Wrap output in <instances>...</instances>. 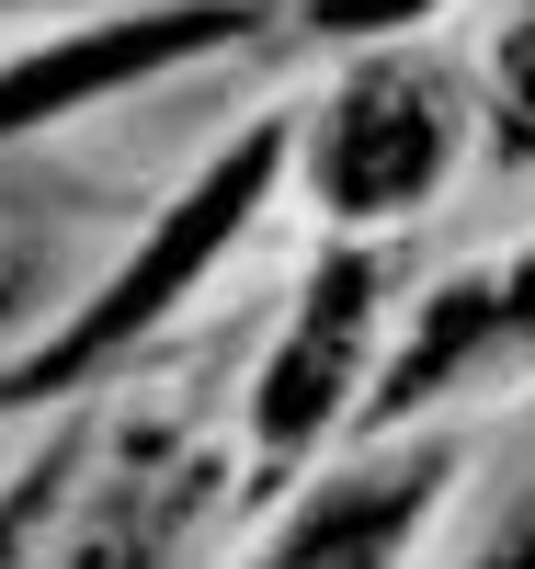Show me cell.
<instances>
[{
  "instance_id": "1",
  "label": "cell",
  "mask_w": 535,
  "mask_h": 569,
  "mask_svg": "<svg viewBox=\"0 0 535 569\" xmlns=\"http://www.w3.org/2000/svg\"><path fill=\"white\" fill-rule=\"evenodd\" d=\"M274 160H285V137H274V126H262V137H239V149H228V160H217V171H206V182H194V194L160 217V240H149V251H137V262L103 284V308H91L80 330H58V342H46L23 376H0V399H46L58 376H91L115 342H137L149 319H171V297H182V284H194V273H206V262L239 240V228H251V206H262Z\"/></svg>"
},
{
  "instance_id": "2",
  "label": "cell",
  "mask_w": 535,
  "mask_h": 569,
  "mask_svg": "<svg viewBox=\"0 0 535 569\" xmlns=\"http://www.w3.org/2000/svg\"><path fill=\"white\" fill-rule=\"evenodd\" d=\"M445 149H456L445 80L365 69L343 103H330V126H319V194L343 206V217H387V206H410L422 182L445 171Z\"/></svg>"
},
{
  "instance_id": "3",
  "label": "cell",
  "mask_w": 535,
  "mask_h": 569,
  "mask_svg": "<svg viewBox=\"0 0 535 569\" xmlns=\"http://www.w3.org/2000/svg\"><path fill=\"white\" fill-rule=\"evenodd\" d=\"M217 34H239V12L206 0V12H149V23H103V34L34 46V58L0 69V137L12 126H58L69 103H91V91H115L137 69H171V58H194V46H217Z\"/></svg>"
},
{
  "instance_id": "4",
  "label": "cell",
  "mask_w": 535,
  "mask_h": 569,
  "mask_svg": "<svg viewBox=\"0 0 535 569\" xmlns=\"http://www.w3.org/2000/svg\"><path fill=\"white\" fill-rule=\"evenodd\" d=\"M365 297H376L365 262H330V273H319L297 342H285L274 376H262V445H308L319 421H330V399H343V376H354V353H365Z\"/></svg>"
},
{
  "instance_id": "5",
  "label": "cell",
  "mask_w": 535,
  "mask_h": 569,
  "mask_svg": "<svg viewBox=\"0 0 535 569\" xmlns=\"http://www.w3.org/2000/svg\"><path fill=\"white\" fill-rule=\"evenodd\" d=\"M433 479H445V467L422 456V467H376V479H354V490L308 501V525L274 547V569H387V558H399V536L422 525Z\"/></svg>"
},
{
  "instance_id": "6",
  "label": "cell",
  "mask_w": 535,
  "mask_h": 569,
  "mask_svg": "<svg viewBox=\"0 0 535 569\" xmlns=\"http://www.w3.org/2000/svg\"><path fill=\"white\" fill-rule=\"evenodd\" d=\"M478 308H491V342H535V262H513L502 284H478Z\"/></svg>"
},
{
  "instance_id": "7",
  "label": "cell",
  "mask_w": 535,
  "mask_h": 569,
  "mask_svg": "<svg viewBox=\"0 0 535 569\" xmlns=\"http://www.w3.org/2000/svg\"><path fill=\"white\" fill-rule=\"evenodd\" d=\"M46 501H58V467H23L12 501H0V569L23 558V536H34V512H46Z\"/></svg>"
},
{
  "instance_id": "8",
  "label": "cell",
  "mask_w": 535,
  "mask_h": 569,
  "mask_svg": "<svg viewBox=\"0 0 535 569\" xmlns=\"http://www.w3.org/2000/svg\"><path fill=\"white\" fill-rule=\"evenodd\" d=\"M502 114H513V137L535 149V23L502 46Z\"/></svg>"
},
{
  "instance_id": "9",
  "label": "cell",
  "mask_w": 535,
  "mask_h": 569,
  "mask_svg": "<svg viewBox=\"0 0 535 569\" xmlns=\"http://www.w3.org/2000/svg\"><path fill=\"white\" fill-rule=\"evenodd\" d=\"M422 0H319V34H376V23H410Z\"/></svg>"
},
{
  "instance_id": "10",
  "label": "cell",
  "mask_w": 535,
  "mask_h": 569,
  "mask_svg": "<svg viewBox=\"0 0 535 569\" xmlns=\"http://www.w3.org/2000/svg\"><path fill=\"white\" fill-rule=\"evenodd\" d=\"M478 569H535V512H513V525H502V547L478 558Z\"/></svg>"
}]
</instances>
